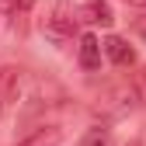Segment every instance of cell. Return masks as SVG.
Instances as JSON below:
<instances>
[{
	"label": "cell",
	"instance_id": "9",
	"mask_svg": "<svg viewBox=\"0 0 146 146\" xmlns=\"http://www.w3.org/2000/svg\"><path fill=\"white\" fill-rule=\"evenodd\" d=\"M139 35H143V38H146V21H139Z\"/></svg>",
	"mask_w": 146,
	"mask_h": 146
},
{
	"label": "cell",
	"instance_id": "3",
	"mask_svg": "<svg viewBox=\"0 0 146 146\" xmlns=\"http://www.w3.org/2000/svg\"><path fill=\"white\" fill-rule=\"evenodd\" d=\"M59 143H63V129L59 125H38L25 139H17L14 146H59Z\"/></svg>",
	"mask_w": 146,
	"mask_h": 146
},
{
	"label": "cell",
	"instance_id": "2",
	"mask_svg": "<svg viewBox=\"0 0 146 146\" xmlns=\"http://www.w3.org/2000/svg\"><path fill=\"white\" fill-rule=\"evenodd\" d=\"M73 31H77V17H73L66 7H56L49 17H45V35L56 45H66L70 38H73Z\"/></svg>",
	"mask_w": 146,
	"mask_h": 146
},
{
	"label": "cell",
	"instance_id": "7",
	"mask_svg": "<svg viewBox=\"0 0 146 146\" xmlns=\"http://www.w3.org/2000/svg\"><path fill=\"white\" fill-rule=\"evenodd\" d=\"M80 146H111V129H104V125H94Z\"/></svg>",
	"mask_w": 146,
	"mask_h": 146
},
{
	"label": "cell",
	"instance_id": "6",
	"mask_svg": "<svg viewBox=\"0 0 146 146\" xmlns=\"http://www.w3.org/2000/svg\"><path fill=\"white\" fill-rule=\"evenodd\" d=\"M101 45L104 42H98L94 35H84L80 38V66L84 70H98L101 66Z\"/></svg>",
	"mask_w": 146,
	"mask_h": 146
},
{
	"label": "cell",
	"instance_id": "10",
	"mask_svg": "<svg viewBox=\"0 0 146 146\" xmlns=\"http://www.w3.org/2000/svg\"><path fill=\"white\" fill-rule=\"evenodd\" d=\"M129 146H143V139H132V143H129Z\"/></svg>",
	"mask_w": 146,
	"mask_h": 146
},
{
	"label": "cell",
	"instance_id": "11",
	"mask_svg": "<svg viewBox=\"0 0 146 146\" xmlns=\"http://www.w3.org/2000/svg\"><path fill=\"white\" fill-rule=\"evenodd\" d=\"M0 104H4V98H0Z\"/></svg>",
	"mask_w": 146,
	"mask_h": 146
},
{
	"label": "cell",
	"instance_id": "4",
	"mask_svg": "<svg viewBox=\"0 0 146 146\" xmlns=\"http://www.w3.org/2000/svg\"><path fill=\"white\" fill-rule=\"evenodd\" d=\"M80 17H84V21H90V25H101V28H108V25L115 21L111 4H108V0H84V4H80Z\"/></svg>",
	"mask_w": 146,
	"mask_h": 146
},
{
	"label": "cell",
	"instance_id": "8",
	"mask_svg": "<svg viewBox=\"0 0 146 146\" xmlns=\"http://www.w3.org/2000/svg\"><path fill=\"white\" fill-rule=\"evenodd\" d=\"M125 4H132V7H146V0H125Z\"/></svg>",
	"mask_w": 146,
	"mask_h": 146
},
{
	"label": "cell",
	"instance_id": "1",
	"mask_svg": "<svg viewBox=\"0 0 146 146\" xmlns=\"http://www.w3.org/2000/svg\"><path fill=\"white\" fill-rule=\"evenodd\" d=\"M132 108H139V90L132 84H118L101 98V111H108V115H125Z\"/></svg>",
	"mask_w": 146,
	"mask_h": 146
},
{
	"label": "cell",
	"instance_id": "5",
	"mask_svg": "<svg viewBox=\"0 0 146 146\" xmlns=\"http://www.w3.org/2000/svg\"><path fill=\"white\" fill-rule=\"evenodd\" d=\"M104 56L111 59L115 66H129L136 59V52H132V45L125 42L122 35H108V38H104Z\"/></svg>",
	"mask_w": 146,
	"mask_h": 146
}]
</instances>
